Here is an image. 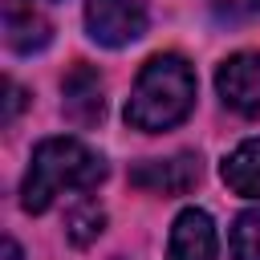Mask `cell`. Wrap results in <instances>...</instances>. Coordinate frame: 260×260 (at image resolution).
<instances>
[{"label":"cell","instance_id":"obj_1","mask_svg":"<svg viewBox=\"0 0 260 260\" xmlns=\"http://www.w3.org/2000/svg\"><path fill=\"white\" fill-rule=\"evenodd\" d=\"M195 106V73L179 53H158L142 65L130 102H126V122L134 130L158 134L179 126Z\"/></svg>","mask_w":260,"mask_h":260},{"label":"cell","instance_id":"obj_2","mask_svg":"<svg viewBox=\"0 0 260 260\" xmlns=\"http://www.w3.org/2000/svg\"><path fill=\"white\" fill-rule=\"evenodd\" d=\"M102 179H106V162L85 142H77V138H45L32 150V158H28L20 203H24V211L41 215L57 195H65V191H89Z\"/></svg>","mask_w":260,"mask_h":260},{"label":"cell","instance_id":"obj_3","mask_svg":"<svg viewBox=\"0 0 260 260\" xmlns=\"http://www.w3.org/2000/svg\"><path fill=\"white\" fill-rule=\"evenodd\" d=\"M85 28L98 45L122 49L146 32V4L142 0H85Z\"/></svg>","mask_w":260,"mask_h":260},{"label":"cell","instance_id":"obj_4","mask_svg":"<svg viewBox=\"0 0 260 260\" xmlns=\"http://www.w3.org/2000/svg\"><path fill=\"white\" fill-rule=\"evenodd\" d=\"M215 89L223 106L244 118H260V53H236L215 69Z\"/></svg>","mask_w":260,"mask_h":260},{"label":"cell","instance_id":"obj_5","mask_svg":"<svg viewBox=\"0 0 260 260\" xmlns=\"http://www.w3.org/2000/svg\"><path fill=\"white\" fill-rule=\"evenodd\" d=\"M130 183L150 195H183L199 183V158L195 154H171V158H146L130 171Z\"/></svg>","mask_w":260,"mask_h":260},{"label":"cell","instance_id":"obj_6","mask_svg":"<svg viewBox=\"0 0 260 260\" xmlns=\"http://www.w3.org/2000/svg\"><path fill=\"white\" fill-rule=\"evenodd\" d=\"M61 110L73 126H93L106 110V98H102V77L93 65H73L61 81Z\"/></svg>","mask_w":260,"mask_h":260},{"label":"cell","instance_id":"obj_7","mask_svg":"<svg viewBox=\"0 0 260 260\" xmlns=\"http://www.w3.org/2000/svg\"><path fill=\"white\" fill-rule=\"evenodd\" d=\"M167 260H215V223L203 207L179 211L167 240Z\"/></svg>","mask_w":260,"mask_h":260},{"label":"cell","instance_id":"obj_8","mask_svg":"<svg viewBox=\"0 0 260 260\" xmlns=\"http://www.w3.org/2000/svg\"><path fill=\"white\" fill-rule=\"evenodd\" d=\"M4 41L8 49L16 53H37L53 41V28L41 12H32L28 4H8V16H4Z\"/></svg>","mask_w":260,"mask_h":260},{"label":"cell","instance_id":"obj_9","mask_svg":"<svg viewBox=\"0 0 260 260\" xmlns=\"http://www.w3.org/2000/svg\"><path fill=\"white\" fill-rule=\"evenodd\" d=\"M219 175H223V183H228L236 195H244V199H260V138L240 142V146L223 158Z\"/></svg>","mask_w":260,"mask_h":260},{"label":"cell","instance_id":"obj_10","mask_svg":"<svg viewBox=\"0 0 260 260\" xmlns=\"http://www.w3.org/2000/svg\"><path fill=\"white\" fill-rule=\"evenodd\" d=\"M65 228H69V240H73L77 248H85V244H93V240L102 236V228H106V211H102L93 199H81V203L69 211Z\"/></svg>","mask_w":260,"mask_h":260},{"label":"cell","instance_id":"obj_11","mask_svg":"<svg viewBox=\"0 0 260 260\" xmlns=\"http://www.w3.org/2000/svg\"><path fill=\"white\" fill-rule=\"evenodd\" d=\"M232 256L236 260H260V207L244 211L232 228Z\"/></svg>","mask_w":260,"mask_h":260},{"label":"cell","instance_id":"obj_12","mask_svg":"<svg viewBox=\"0 0 260 260\" xmlns=\"http://www.w3.org/2000/svg\"><path fill=\"white\" fill-rule=\"evenodd\" d=\"M207 4H211L215 20H223V24H240L260 12V0H207Z\"/></svg>","mask_w":260,"mask_h":260},{"label":"cell","instance_id":"obj_13","mask_svg":"<svg viewBox=\"0 0 260 260\" xmlns=\"http://www.w3.org/2000/svg\"><path fill=\"white\" fill-rule=\"evenodd\" d=\"M20 106H24V93H20V85H12V81H8V110H4V122H12Z\"/></svg>","mask_w":260,"mask_h":260},{"label":"cell","instance_id":"obj_14","mask_svg":"<svg viewBox=\"0 0 260 260\" xmlns=\"http://www.w3.org/2000/svg\"><path fill=\"white\" fill-rule=\"evenodd\" d=\"M4 260H24L20 248H16V240H4Z\"/></svg>","mask_w":260,"mask_h":260}]
</instances>
